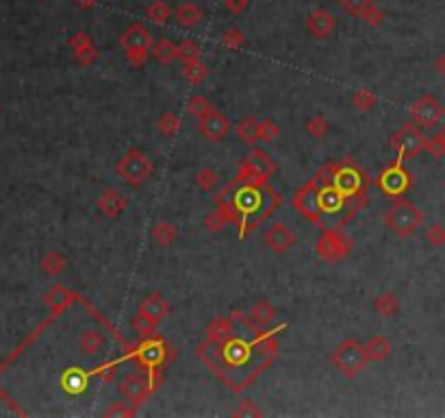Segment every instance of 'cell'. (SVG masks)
<instances>
[{
    "mask_svg": "<svg viewBox=\"0 0 445 418\" xmlns=\"http://www.w3.org/2000/svg\"><path fill=\"white\" fill-rule=\"evenodd\" d=\"M306 28L315 40H326L328 35H333V31L337 28V20H335V15L331 11L315 9V11L308 13Z\"/></svg>",
    "mask_w": 445,
    "mask_h": 418,
    "instance_id": "cell-15",
    "label": "cell"
},
{
    "mask_svg": "<svg viewBox=\"0 0 445 418\" xmlns=\"http://www.w3.org/2000/svg\"><path fill=\"white\" fill-rule=\"evenodd\" d=\"M143 13H146L148 20H152L159 26L168 24L170 18H172V9L168 7V3H163V0H155V3H150V5L146 7Z\"/></svg>",
    "mask_w": 445,
    "mask_h": 418,
    "instance_id": "cell-31",
    "label": "cell"
},
{
    "mask_svg": "<svg viewBox=\"0 0 445 418\" xmlns=\"http://www.w3.org/2000/svg\"><path fill=\"white\" fill-rule=\"evenodd\" d=\"M159 383H161V373H148V371H141L139 368V371L126 375L120 381L118 390L124 396V401H128L130 406L139 408L143 401L159 388Z\"/></svg>",
    "mask_w": 445,
    "mask_h": 418,
    "instance_id": "cell-7",
    "label": "cell"
},
{
    "mask_svg": "<svg viewBox=\"0 0 445 418\" xmlns=\"http://www.w3.org/2000/svg\"><path fill=\"white\" fill-rule=\"evenodd\" d=\"M443 190H445V181H443Z\"/></svg>",
    "mask_w": 445,
    "mask_h": 418,
    "instance_id": "cell-56",
    "label": "cell"
},
{
    "mask_svg": "<svg viewBox=\"0 0 445 418\" xmlns=\"http://www.w3.org/2000/svg\"><path fill=\"white\" fill-rule=\"evenodd\" d=\"M174 18H176V24H178V26H183V28H195L198 24L202 22V9L198 7L195 3H183V5L176 7Z\"/></svg>",
    "mask_w": 445,
    "mask_h": 418,
    "instance_id": "cell-22",
    "label": "cell"
},
{
    "mask_svg": "<svg viewBox=\"0 0 445 418\" xmlns=\"http://www.w3.org/2000/svg\"><path fill=\"white\" fill-rule=\"evenodd\" d=\"M280 135V128L272 118L261 120V142H274Z\"/></svg>",
    "mask_w": 445,
    "mask_h": 418,
    "instance_id": "cell-51",
    "label": "cell"
},
{
    "mask_svg": "<svg viewBox=\"0 0 445 418\" xmlns=\"http://www.w3.org/2000/svg\"><path fill=\"white\" fill-rule=\"evenodd\" d=\"M115 373H118V362H107V364L96 366L91 371V377L103 379V381H111L115 377Z\"/></svg>",
    "mask_w": 445,
    "mask_h": 418,
    "instance_id": "cell-50",
    "label": "cell"
},
{
    "mask_svg": "<svg viewBox=\"0 0 445 418\" xmlns=\"http://www.w3.org/2000/svg\"><path fill=\"white\" fill-rule=\"evenodd\" d=\"M376 105H378V96L372 90H365V87L354 90V94H352V107L356 111L365 114V111H372Z\"/></svg>",
    "mask_w": 445,
    "mask_h": 418,
    "instance_id": "cell-33",
    "label": "cell"
},
{
    "mask_svg": "<svg viewBox=\"0 0 445 418\" xmlns=\"http://www.w3.org/2000/svg\"><path fill=\"white\" fill-rule=\"evenodd\" d=\"M178 59L183 61V63L202 59V48L198 46V42H193V40H183V42H178Z\"/></svg>",
    "mask_w": 445,
    "mask_h": 418,
    "instance_id": "cell-35",
    "label": "cell"
},
{
    "mask_svg": "<svg viewBox=\"0 0 445 418\" xmlns=\"http://www.w3.org/2000/svg\"><path fill=\"white\" fill-rule=\"evenodd\" d=\"M317 205L322 209V214L328 216V214H339L341 209H345V205H348V201H345V197L341 194V192L328 181V176H324V170H317Z\"/></svg>",
    "mask_w": 445,
    "mask_h": 418,
    "instance_id": "cell-12",
    "label": "cell"
},
{
    "mask_svg": "<svg viewBox=\"0 0 445 418\" xmlns=\"http://www.w3.org/2000/svg\"><path fill=\"white\" fill-rule=\"evenodd\" d=\"M363 349H365L367 362H385L391 356V342L381 333L372 335L369 340L363 344Z\"/></svg>",
    "mask_w": 445,
    "mask_h": 418,
    "instance_id": "cell-21",
    "label": "cell"
},
{
    "mask_svg": "<svg viewBox=\"0 0 445 418\" xmlns=\"http://www.w3.org/2000/svg\"><path fill=\"white\" fill-rule=\"evenodd\" d=\"M198 131H200V135H204L211 142H220L230 131V120L216 109L207 118L198 120Z\"/></svg>",
    "mask_w": 445,
    "mask_h": 418,
    "instance_id": "cell-16",
    "label": "cell"
},
{
    "mask_svg": "<svg viewBox=\"0 0 445 418\" xmlns=\"http://www.w3.org/2000/svg\"><path fill=\"white\" fill-rule=\"evenodd\" d=\"M317 185H320L317 176H313V179H311L306 185H302V187L293 194L291 207H293L300 216H304L306 220H311V222L320 224V227H324V214H322V209H320V205H317Z\"/></svg>",
    "mask_w": 445,
    "mask_h": 418,
    "instance_id": "cell-10",
    "label": "cell"
},
{
    "mask_svg": "<svg viewBox=\"0 0 445 418\" xmlns=\"http://www.w3.org/2000/svg\"><path fill=\"white\" fill-rule=\"evenodd\" d=\"M78 346L87 356H98L105 349V333L98 329H83L78 335Z\"/></svg>",
    "mask_w": 445,
    "mask_h": 418,
    "instance_id": "cell-26",
    "label": "cell"
},
{
    "mask_svg": "<svg viewBox=\"0 0 445 418\" xmlns=\"http://www.w3.org/2000/svg\"><path fill=\"white\" fill-rule=\"evenodd\" d=\"M195 185L200 187L202 192H213L220 185V174L213 168H202L200 172L195 174Z\"/></svg>",
    "mask_w": 445,
    "mask_h": 418,
    "instance_id": "cell-37",
    "label": "cell"
},
{
    "mask_svg": "<svg viewBox=\"0 0 445 418\" xmlns=\"http://www.w3.org/2000/svg\"><path fill=\"white\" fill-rule=\"evenodd\" d=\"M74 3H76L80 9H94L98 3H101V0H74Z\"/></svg>",
    "mask_w": 445,
    "mask_h": 418,
    "instance_id": "cell-55",
    "label": "cell"
},
{
    "mask_svg": "<svg viewBox=\"0 0 445 418\" xmlns=\"http://www.w3.org/2000/svg\"><path fill=\"white\" fill-rule=\"evenodd\" d=\"M187 111L195 118V120H202L207 118L209 114H213L216 111V107H213L204 96H191L189 103H187Z\"/></svg>",
    "mask_w": 445,
    "mask_h": 418,
    "instance_id": "cell-34",
    "label": "cell"
},
{
    "mask_svg": "<svg viewBox=\"0 0 445 418\" xmlns=\"http://www.w3.org/2000/svg\"><path fill=\"white\" fill-rule=\"evenodd\" d=\"M328 181H331L341 194L345 197L350 205V218L360 212L367 205V187H369V176L365 170H360L352 157H343L341 162L326 164L324 166Z\"/></svg>",
    "mask_w": 445,
    "mask_h": 418,
    "instance_id": "cell-1",
    "label": "cell"
},
{
    "mask_svg": "<svg viewBox=\"0 0 445 418\" xmlns=\"http://www.w3.org/2000/svg\"><path fill=\"white\" fill-rule=\"evenodd\" d=\"M426 242L430 244L433 249H441L445 246V227L443 224H430V227L426 229Z\"/></svg>",
    "mask_w": 445,
    "mask_h": 418,
    "instance_id": "cell-46",
    "label": "cell"
},
{
    "mask_svg": "<svg viewBox=\"0 0 445 418\" xmlns=\"http://www.w3.org/2000/svg\"><path fill=\"white\" fill-rule=\"evenodd\" d=\"M374 185L381 190L385 197L400 199L410 190V185H413V176H410V172L404 168V159L398 157L393 164H389L381 174H378Z\"/></svg>",
    "mask_w": 445,
    "mask_h": 418,
    "instance_id": "cell-8",
    "label": "cell"
},
{
    "mask_svg": "<svg viewBox=\"0 0 445 418\" xmlns=\"http://www.w3.org/2000/svg\"><path fill=\"white\" fill-rule=\"evenodd\" d=\"M133 329H135V333H137V340H143V337H148V335H152V333H157L155 329H157V325H152L150 320L148 318H143L139 312H137V316L133 318Z\"/></svg>",
    "mask_w": 445,
    "mask_h": 418,
    "instance_id": "cell-48",
    "label": "cell"
},
{
    "mask_svg": "<svg viewBox=\"0 0 445 418\" xmlns=\"http://www.w3.org/2000/svg\"><path fill=\"white\" fill-rule=\"evenodd\" d=\"M89 379H91V373H85L83 368L74 366V368H70V371H65L61 385L68 394H80V392L87 390Z\"/></svg>",
    "mask_w": 445,
    "mask_h": 418,
    "instance_id": "cell-20",
    "label": "cell"
},
{
    "mask_svg": "<svg viewBox=\"0 0 445 418\" xmlns=\"http://www.w3.org/2000/svg\"><path fill=\"white\" fill-rule=\"evenodd\" d=\"M352 246H354V242H352V237L343 231V224H337V227H331V229L324 227L317 244H315V253L322 262L337 264L343 260V257L350 255Z\"/></svg>",
    "mask_w": 445,
    "mask_h": 418,
    "instance_id": "cell-5",
    "label": "cell"
},
{
    "mask_svg": "<svg viewBox=\"0 0 445 418\" xmlns=\"http://www.w3.org/2000/svg\"><path fill=\"white\" fill-rule=\"evenodd\" d=\"M170 356L172 351L168 342L157 333L143 337L137 346H130V351H126V358L133 360L137 368L148 373H161V366L170 362Z\"/></svg>",
    "mask_w": 445,
    "mask_h": 418,
    "instance_id": "cell-3",
    "label": "cell"
},
{
    "mask_svg": "<svg viewBox=\"0 0 445 418\" xmlns=\"http://www.w3.org/2000/svg\"><path fill=\"white\" fill-rule=\"evenodd\" d=\"M139 314L143 318L150 320L152 325H161L163 320L168 318V314H170V305H168V301L163 299L159 292H155V294H148L139 303Z\"/></svg>",
    "mask_w": 445,
    "mask_h": 418,
    "instance_id": "cell-18",
    "label": "cell"
},
{
    "mask_svg": "<svg viewBox=\"0 0 445 418\" xmlns=\"http://www.w3.org/2000/svg\"><path fill=\"white\" fill-rule=\"evenodd\" d=\"M183 76H185V81H189L191 85H200L209 76V68L202 63V59L187 61V63H183Z\"/></svg>",
    "mask_w": 445,
    "mask_h": 418,
    "instance_id": "cell-32",
    "label": "cell"
},
{
    "mask_svg": "<svg viewBox=\"0 0 445 418\" xmlns=\"http://www.w3.org/2000/svg\"><path fill=\"white\" fill-rule=\"evenodd\" d=\"M235 133H237V137L241 142L254 147L256 142H261V120H256L254 116H248V118L239 120L235 124Z\"/></svg>",
    "mask_w": 445,
    "mask_h": 418,
    "instance_id": "cell-25",
    "label": "cell"
},
{
    "mask_svg": "<svg viewBox=\"0 0 445 418\" xmlns=\"http://www.w3.org/2000/svg\"><path fill=\"white\" fill-rule=\"evenodd\" d=\"M150 235L152 240L159 244V246H172L176 242V227L170 222H157L152 224V229H150Z\"/></svg>",
    "mask_w": 445,
    "mask_h": 418,
    "instance_id": "cell-29",
    "label": "cell"
},
{
    "mask_svg": "<svg viewBox=\"0 0 445 418\" xmlns=\"http://www.w3.org/2000/svg\"><path fill=\"white\" fill-rule=\"evenodd\" d=\"M248 316L252 318V323L256 327H270L274 323V318H276V308L268 301V299H259L256 303H252V308L248 312Z\"/></svg>",
    "mask_w": 445,
    "mask_h": 418,
    "instance_id": "cell-23",
    "label": "cell"
},
{
    "mask_svg": "<svg viewBox=\"0 0 445 418\" xmlns=\"http://www.w3.org/2000/svg\"><path fill=\"white\" fill-rule=\"evenodd\" d=\"M228 220H226V216H224V212L218 207V209H213V212H209L207 216H204V227L211 231V233H220L222 229H224V224H226Z\"/></svg>",
    "mask_w": 445,
    "mask_h": 418,
    "instance_id": "cell-45",
    "label": "cell"
},
{
    "mask_svg": "<svg viewBox=\"0 0 445 418\" xmlns=\"http://www.w3.org/2000/svg\"><path fill=\"white\" fill-rule=\"evenodd\" d=\"M391 149L398 153L400 159H413L426 149V135L421 133V128L410 120L391 135Z\"/></svg>",
    "mask_w": 445,
    "mask_h": 418,
    "instance_id": "cell-9",
    "label": "cell"
},
{
    "mask_svg": "<svg viewBox=\"0 0 445 418\" xmlns=\"http://www.w3.org/2000/svg\"><path fill=\"white\" fill-rule=\"evenodd\" d=\"M337 5L345 11L354 15V18H360L372 5H376V0H337Z\"/></svg>",
    "mask_w": 445,
    "mask_h": 418,
    "instance_id": "cell-40",
    "label": "cell"
},
{
    "mask_svg": "<svg viewBox=\"0 0 445 418\" xmlns=\"http://www.w3.org/2000/svg\"><path fill=\"white\" fill-rule=\"evenodd\" d=\"M65 264H68V262H65V257H63V255H59V253H51V255H46V257H44L42 268L48 272V275H53V277H55V275H59V272L65 268Z\"/></svg>",
    "mask_w": 445,
    "mask_h": 418,
    "instance_id": "cell-43",
    "label": "cell"
},
{
    "mask_svg": "<svg viewBox=\"0 0 445 418\" xmlns=\"http://www.w3.org/2000/svg\"><path fill=\"white\" fill-rule=\"evenodd\" d=\"M70 296H72V292H68V290H65V287H63V285H55V287H53V290H51V292H48V303H51V305H55V308H57V310H63V308H65V305H70V301H72Z\"/></svg>",
    "mask_w": 445,
    "mask_h": 418,
    "instance_id": "cell-47",
    "label": "cell"
},
{
    "mask_svg": "<svg viewBox=\"0 0 445 418\" xmlns=\"http://www.w3.org/2000/svg\"><path fill=\"white\" fill-rule=\"evenodd\" d=\"M408 114H410V120H413L419 128H433L443 120L445 107L439 103L437 96L424 94L421 99H417L413 105H410Z\"/></svg>",
    "mask_w": 445,
    "mask_h": 418,
    "instance_id": "cell-11",
    "label": "cell"
},
{
    "mask_svg": "<svg viewBox=\"0 0 445 418\" xmlns=\"http://www.w3.org/2000/svg\"><path fill=\"white\" fill-rule=\"evenodd\" d=\"M180 128H183V122H180V118L176 114H172V111L161 114L159 120H157V131L163 137H176L180 133Z\"/></svg>",
    "mask_w": 445,
    "mask_h": 418,
    "instance_id": "cell-30",
    "label": "cell"
},
{
    "mask_svg": "<svg viewBox=\"0 0 445 418\" xmlns=\"http://www.w3.org/2000/svg\"><path fill=\"white\" fill-rule=\"evenodd\" d=\"M155 166L152 162L148 159L146 153H141L139 149H128L120 159L118 164H115V174L120 176V179L130 185V187H139L143 185L148 179H150Z\"/></svg>",
    "mask_w": 445,
    "mask_h": 418,
    "instance_id": "cell-4",
    "label": "cell"
},
{
    "mask_svg": "<svg viewBox=\"0 0 445 418\" xmlns=\"http://www.w3.org/2000/svg\"><path fill=\"white\" fill-rule=\"evenodd\" d=\"M331 360H333L335 368L345 379H356L363 373V368L369 364L367 358H365V349H363V344L358 340H354V337L343 340L333 351Z\"/></svg>",
    "mask_w": 445,
    "mask_h": 418,
    "instance_id": "cell-6",
    "label": "cell"
},
{
    "mask_svg": "<svg viewBox=\"0 0 445 418\" xmlns=\"http://www.w3.org/2000/svg\"><path fill=\"white\" fill-rule=\"evenodd\" d=\"M360 20L365 22L367 26H372V28H376V26H381L383 24V20H385V13H383V9L378 7V5H372L365 13L360 15Z\"/></svg>",
    "mask_w": 445,
    "mask_h": 418,
    "instance_id": "cell-49",
    "label": "cell"
},
{
    "mask_svg": "<svg viewBox=\"0 0 445 418\" xmlns=\"http://www.w3.org/2000/svg\"><path fill=\"white\" fill-rule=\"evenodd\" d=\"M204 333H207V340L209 342H213V344H218V342H224V340H228L230 335V318L226 316H222V318H216L213 323L204 329Z\"/></svg>",
    "mask_w": 445,
    "mask_h": 418,
    "instance_id": "cell-28",
    "label": "cell"
},
{
    "mask_svg": "<svg viewBox=\"0 0 445 418\" xmlns=\"http://www.w3.org/2000/svg\"><path fill=\"white\" fill-rule=\"evenodd\" d=\"M374 310H376L378 316H383V318H387V320L395 318V316L400 314V299H398V294L391 292V290H387V292H383V294H378V296L374 299Z\"/></svg>",
    "mask_w": 445,
    "mask_h": 418,
    "instance_id": "cell-24",
    "label": "cell"
},
{
    "mask_svg": "<svg viewBox=\"0 0 445 418\" xmlns=\"http://www.w3.org/2000/svg\"><path fill=\"white\" fill-rule=\"evenodd\" d=\"M243 40H245L243 31L237 28V26H230V28H226L224 33H222L220 44H222L224 48H230V51H239V48L243 46Z\"/></svg>",
    "mask_w": 445,
    "mask_h": 418,
    "instance_id": "cell-39",
    "label": "cell"
},
{
    "mask_svg": "<svg viewBox=\"0 0 445 418\" xmlns=\"http://www.w3.org/2000/svg\"><path fill=\"white\" fill-rule=\"evenodd\" d=\"M424 222H426V214L421 212V209L413 201H408L404 197L393 199L391 207L385 212L387 229L393 235L402 237V240L410 237L417 229H421Z\"/></svg>",
    "mask_w": 445,
    "mask_h": 418,
    "instance_id": "cell-2",
    "label": "cell"
},
{
    "mask_svg": "<svg viewBox=\"0 0 445 418\" xmlns=\"http://www.w3.org/2000/svg\"><path fill=\"white\" fill-rule=\"evenodd\" d=\"M74 57H76V61L80 63V66L89 68L98 61V57H101V51L96 48V44H87L83 48H78V51H74Z\"/></svg>",
    "mask_w": 445,
    "mask_h": 418,
    "instance_id": "cell-41",
    "label": "cell"
},
{
    "mask_svg": "<svg viewBox=\"0 0 445 418\" xmlns=\"http://www.w3.org/2000/svg\"><path fill=\"white\" fill-rule=\"evenodd\" d=\"M241 162L252 170L254 176H261V179H270V176L276 172V162L261 149H252L248 155H245Z\"/></svg>",
    "mask_w": 445,
    "mask_h": 418,
    "instance_id": "cell-19",
    "label": "cell"
},
{
    "mask_svg": "<svg viewBox=\"0 0 445 418\" xmlns=\"http://www.w3.org/2000/svg\"><path fill=\"white\" fill-rule=\"evenodd\" d=\"M263 412H261V408H256L254 406V401H250V399H243L241 403L230 412V416H261Z\"/></svg>",
    "mask_w": 445,
    "mask_h": 418,
    "instance_id": "cell-52",
    "label": "cell"
},
{
    "mask_svg": "<svg viewBox=\"0 0 445 418\" xmlns=\"http://www.w3.org/2000/svg\"><path fill=\"white\" fill-rule=\"evenodd\" d=\"M331 131V122H328L324 116H313V118H308L306 120V133L311 135V137H315V140H322V137H326V133Z\"/></svg>",
    "mask_w": 445,
    "mask_h": 418,
    "instance_id": "cell-38",
    "label": "cell"
},
{
    "mask_svg": "<svg viewBox=\"0 0 445 418\" xmlns=\"http://www.w3.org/2000/svg\"><path fill=\"white\" fill-rule=\"evenodd\" d=\"M250 0H224V7L233 13V15H241L245 9H248Z\"/></svg>",
    "mask_w": 445,
    "mask_h": 418,
    "instance_id": "cell-53",
    "label": "cell"
},
{
    "mask_svg": "<svg viewBox=\"0 0 445 418\" xmlns=\"http://www.w3.org/2000/svg\"><path fill=\"white\" fill-rule=\"evenodd\" d=\"M124 53L130 68H143L152 55V51H148V48H130V51H124Z\"/></svg>",
    "mask_w": 445,
    "mask_h": 418,
    "instance_id": "cell-42",
    "label": "cell"
},
{
    "mask_svg": "<svg viewBox=\"0 0 445 418\" xmlns=\"http://www.w3.org/2000/svg\"><path fill=\"white\" fill-rule=\"evenodd\" d=\"M135 414H137V408L130 406L128 401H118V403H111V406L105 410V416H107V418H113V416L128 418V416H135Z\"/></svg>",
    "mask_w": 445,
    "mask_h": 418,
    "instance_id": "cell-44",
    "label": "cell"
},
{
    "mask_svg": "<svg viewBox=\"0 0 445 418\" xmlns=\"http://www.w3.org/2000/svg\"><path fill=\"white\" fill-rule=\"evenodd\" d=\"M435 66H437V72L445 78V51L437 57V63H435Z\"/></svg>",
    "mask_w": 445,
    "mask_h": 418,
    "instance_id": "cell-54",
    "label": "cell"
},
{
    "mask_svg": "<svg viewBox=\"0 0 445 418\" xmlns=\"http://www.w3.org/2000/svg\"><path fill=\"white\" fill-rule=\"evenodd\" d=\"M152 57L161 63V66H170L174 59H178V44H174L168 37L159 40L152 48Z\"/></svg>",
    "mask_w": 445,
    "mask_h": 418,
    "instance_id": "cell-27",
    "label": "cell"
},
{
    "mask_svg": "<svg viewBox=\"0 0 445 418\" xmlns=\"http://www.w3.org/2000/svg\"><path fill=\"white\" fill-rule=\"evenodd\" d=\"M263 242L265 246L276 253V255H285L287 251H291L298 242V235H295L285 222H272L270 227L263 233Z\"/></svg>",
    "mask_w": 445,
    "mask_h": 418,
    "instance_id": "cell-13",
    "label": "cell"
},
{
    "mask_svg": "<svg viewBox=\"0 0 445 418\" xmlns=\"http://www.w3.org/2000/svg\"><path fill=\"white\" fill-rule=\"evenodd\" d=\"M96 207H98V212H101L105 218H120L124 212H126V207H128V201L120 194L118 190H113V187H107L101 192V197H98L96 201Z\"/></svg>",
    "mask_w": 445,
    "mask_h": 418,
    "instance_id": "cell-14",
    "label": "cell"
},
{
    "mask_svg": "<svg viewBox=\"0 0 445 418\" xmlns=\"http://www.w3.org/2000/svg\"><path fill=\"white\" fill-rule=\"evenodd\" d=\"M118 42H120V46L124 48V51H130V48H148V51H150L152 44H155V37L141 22H133L120 35Z\"/></svg>",
    "mask_w": 445,
    "mask_h": 418,
    "instance_id": "cell-17",
    "label": "cell"
},
{
    "mask_svg": "<svg viewBox=\"0 0 445 418\" xmlns=\"http://www.w3.org/2000/svg\"><path fill=\"white\" fill-rule=\"evenodd\" d=\"M426 153H430L435 159H441L445 155V124L439 128V131L433 137H426Z\"/></svg>",
    "mask_w": 445,
    "mask_h": 418,
    "instance_id": "cell-36",
    "label": "cell"
}]
</instances>
